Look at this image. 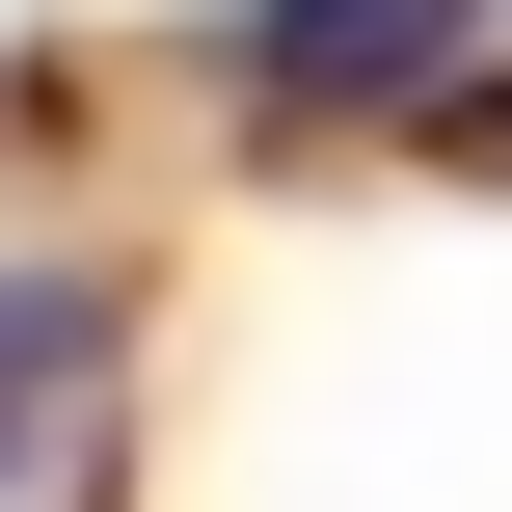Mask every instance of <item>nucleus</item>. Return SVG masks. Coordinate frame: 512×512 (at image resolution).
<instances>
[{
	"instance_id": "1",
	"label": "nucleus",
	"mask_w": 512,
	"mask_h": 512,
	"mask_svg": "<svg viewBox=\"0 0 512 512\" xmlns=\"http://www.w3.org/2000/svg\"><path fill=\"white\" fill-rule=\"evenodd\" d=\"M459 81V0H243V108H405Z\"/></svg>"
}]
</instances>
